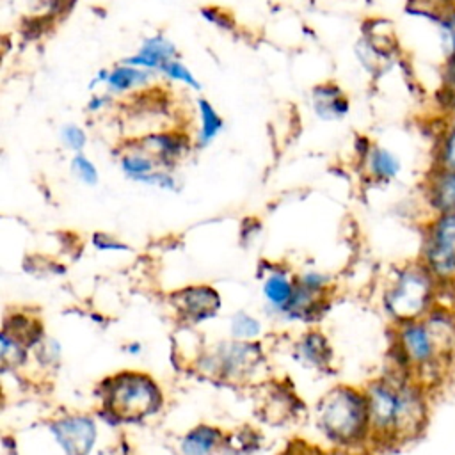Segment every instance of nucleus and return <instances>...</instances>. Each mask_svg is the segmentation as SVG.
Returning <instances> with one entry per match:
<instances>
[{
	"label": "nucleus",
	"mask_w": 455,
	"mask_h": 455,
	"mask_svg": "<svg viewBox=\"0 0 455 455\" xmlns=\"http://www.w3.org/2000/svg\"><path fill=\"white\" fill-rule=\"evenodd\" d=\"M180 295L183 297L181 299L183 309L188 311V315H194V316L212 315V311H215L217 306H219L217 293L213 290L206 288V286L188 288V290H183Z\"/></svg>",
	"instance_id": "obj_12"
},
{
	"label": "nucleus",
	"mask_w": 455,
	"mask_h": 455,
	"mask_svg": "<svg viewBox=\"0 0 455 455\" xmlns=\"http://www.w3.org/2000/svg\"><path fill=\"white\" fill-rule=\"evenodd\" d=\"M434 153H435L434 167L455 171V121L444 119V128L439 133Z\"/></svg>",
	"instance_id": "obj_15"
},
{
	"label": "nucleus",
	"mask_w": 455,
	"mask_h": 455,
	"mask_svg": "<svg viewBox=\"0 0 455 455\" xmlns=\"http://www.w3.org/2000/svg\"><path fill=\"white\" fill-rule=\"evenodd\" d=\"M158 160L148 153L144 148L140 149H128L121 158V167L132 180L142 181L146 176L156 171Z\"/></svg>",
	"instance_id": "obj_14"
},
{
	"label": "nucleus",
	"mask_w": 455,
	"mask_h": 455,
	"mask_svg": "<svg viewBox=\"0 0 455 455\" xmlns=\"http://www.w3.org/2000/svg\"><path fill=\"white\" fill-rule=\"evenodd\" d=\"M437 300L439 284L419 261L402 268L384 295L386 309L398 323L421 320Z\"/></svg>",
	"instance_id": "obj_3"
},
{
	"label": "nucleus",
	"mask_w": 455,
	"mask_h": 455,
	"mask_svg": "<svg viewBox=\"0 0 455 455\" xmlns=\"http://www.w3.org/2000/svg\"><path fill=\"white\" fill-rule=\"evenodd\" d=\"M71 169H73V172L76 174V178L82 180V181L87 183V185H94V183L98 181V171H96V167H94L92 162H91L87 156H84L82 153H76V155H75V158H73V162H71Z\"/></svg>",
	"instance_id": "obj_21"
},
{
	"label": "nucleus",
	"mask_w": 455,
	"mask_h": 455,
	"mask_svg": "<svg viewBox=\"0 0 455 455\" xmlns=\"http://www.w3.org/2000/svg\"><path fill=\"white\" fill-rule=\"evenodd\" d=\"M197 107L201 112V133H199V142L206 146L210 140L217 137V133L222 130V119L217 114V110L206 101V100H197Z\"/></svg>",
	"instance_id": "obj_19"
},
{
	"label": "nucleus",
	"mask_w": 455,
	"mask_h": 455,
	"mask_svg": "<svg viewBox=\"0 0 455 455\" xmlns=\"http://www.w3.org/2000/svg\"><path fill=\"white\" fill-rule=\"evenodd\" d=\"M162 71H164L169 78H172V80H180V82L188 84L190 87L199 89V82H197V80L194 78V75H192L181 62H178V60L167 62V64L162 68Z\"/></svg>",
	"instance_id": "obj_23"
},
{
	"label": "nucleus",
	"mask_w": 455,
	"mask_h": 455,
	"mask_svg": "<svg viewBox=\"0 0 455 455\" xmlns=\"http://www.w3.org/2000/svg\"><path fill=\"white\" fill-rule=\"evenodd\" d=\"M419 263L443 290H455V213L434 215L423 228Z\"/></svg>",
	"instance_id": "obj_4"
},
{
	"label": "nucleus",
	"mask_w": 455,
	"mask_h": 455,
	"mask_svg": "<svg viewBox=\"0 0 455 455\" xmlns=\"http://www.w3.org/2000/svg\"><path fill=\"white\" fill-rule=\"evenodd\" d=\"M315 110L322 119H336L347 114L348 101L334 84H322L313 89Z\"/></svg>",
	"instance_id": "obj_11"
},
{
	"label": "nucleus",
	"mask_w": 455,
	"mask_h": 455,
	"mask_svg": "<svg viewBox=\"0 0 455 455\" xmlns=\"http://www.w3.org/2000/svg\"><path fill=\"white\" fill-rule=\"evenodd\" d=\"M263 291H265V297L270 304L277 306V307H286L293 297V291L295 288L291 286V283L288 281L286 275L283 274H272L265 286H263Z\"/></svg>",
	"instance_id": "obj_17"
},
{
	"label": "nucleus",
	"mask_w": 455,
	"mask_h": 455,
	"mask_svg": "<svg viewBox=\"0 0 455 455\" xmlns=\"http://www.w3.org/2000/svg\"><path fill=\"white\" fill-rule=\"evenodd\" d=\"M92 243L101 249V251H112V249H117V251H124L126 245L123 242H119L117 238L107 235V233H94L92 235Z\"/></svg>",
	"instance_id": "obj_25"
},
{
	"label": "nucleus",
	"mask_w": 455,
	"mask_h": 455,
	"mask_svg": "<svg viewBox=\"0 0 455 455\" xmlns=\"http://www.w3.org/2000/svg\"><path fill=\"white\" fill-rule=\"evenodd\" d=\"M105 101H107V98H105V96H96V98L89 103V108H91V110H96V108H100Z\"/></svg>",
	"instance_id": "obj_29"
},
{
	"label": "nucleus",
	"mask_w": 455,
	"mask_h": 455,
	"mask_svg": "<svg viewBox=\"0 0 455 455\" xmlns=\"http://www.w3.org/2000/svg\"><path fill=\"white\" fill-rule=\"evenodd\" d=\"M370 430L389 441H409L427 425V389L403 375L373 382L366 393Z\"/></svg>",
	"instance_id": "obj_2"
},
{
	"label": "nucleus",
	"mask_w": 455,
	"mask_h": 455,
	"mask_svg": "<svg viewBox=\"0 0 455 455\" xmlns=\"http://www.w3.org/2000/svg\"><path fill=\"white\" fill-rule=\"evenodd\" d=\"M217 430H212L208 427H201L192 430L185 439H183V453L185 455H208V451L215 446L217 439Z\"/></svg>",
	"instance_id": "obj_18"
},
{
	"label": "nucleus",
	"mask_w": 455,
	"mask_h": 455,
	"mask_svg": "<svg viewBox=\"0 0 455 455\" xmlns=\"http://www.w3.org/2000/svg\"><path fill=\"white\" fill-rule=\"evenodd\" d=\"M55 434L69 455H85L94 441V425L84 418H71L59 423Z\"/></svg>",
	"instance_id": "obj_9"
},
{
	"label": "nucleus",
	"mask_w": 455,
	"mask_h": 455,
	"mask_svg": "<svg viewBox=\"0 0 455 455\" xmlns=\"http://www.w3.org/2000/svg\"><path fill=\"white\" fill-rule=\"evenodd\" d=\"M140 146L151 153L158 164L171 165L188 151V137L178 132L151 133L140 139Z\"/></svg>",
	"instance_id": "obj_8"
},
{
	"label": "nucleus",
	"mask_w": 455,
	"mask_h": 455,
	"mask_svg": "<svg viewBox=\"0 0 455 455\" xmlns=\"http://www.w3.org/2000/svg\"><path fill=\"white\" fill-rule=\"evenodd\" d=\"M158 398V391L153 382L144 377L128 375L117 382L112 393V403L119 411V414L133 416L146 414L155 409Z\"/></svg>",
	"instance_id": "obj_6"
},
{
	"label": "nucleus",
	"mask_w": 455,
	"mask_h": 455,
	"mask_svg": "<svg viewBox=\"0 0 455 455\" xmlns=\"http://www.w3.org/2000/svg\"><path fill=\"white\" fill-rule=\"evenodd\" d=\"M322 423L329 435L339 443L361 439L370 430L368 400L352 389H338L325 398Z\"/></svg>",
	"instance_id": "obj_5"
},
{
	"label": "nucleus",
	"mask_w": 455,
	"mask_h": 455,
	"mask_svg": "<svg viewBox=\"0 0 455 455\" xmlns=\"http://www.w3.org/2000/svg\"><path fill=\"white\" fill-rule=\"evenodd\" d=\"M396 348L405 375L428 389L455 355V309L437 304L421 320L398 323Z\"/></svg>",
	"instance_id": "obj_1"
},
{
	"label": "nucleus",
	"mask_w": 455,
	"mask_h": 455,
	"mask_svg": "<svg viewBox=\"0 0 455 455\" xmlns=\"http://www.w3.org/2000/svg\"><path fill=\"white\" fill-rule=\"evenodd\" d=\"M149 78V73L144 69H139L135 66H117L108 73L107 84L110 85L112 91H130L133 87H139L146 84Z\"/></svg>",
	"instance_id": "obj_16"
},
{
	"label": "nucleus",
	"mask_w": 455,
	"mask_h": 455,
	"mask_svg": "<svg viewBox=\"0 0 455 455\" xmlns=\"http://www.w3.org/2000/svg\"><path fill=\"white\" fill-rule=\"evenodd\" d=\"M423 194L434 215L455 213V171L432 167L423 183Z\"/></svg>",
	"instance_id": "obj_7"
},
{
	"label": "nucleus",
	"mask_w": 455,
	"mask_h": 455,
	"mask_svg": "<svg viewBox=\"0 0 455 455\" xmlns=\"http://www.w3.org/2000/svg\"><path fill=\"white\" fill-rule=\"evenodd\" d=\"M62 140L66 142V146L69 149H73L75 153H80L84 149L85 142H87V137H85L82 128H78L75 124H68L62 130Z\"/></svg>",
	"instance_id": "obj_24"
},
{
	"label": "nucleus",
	"mask_w": 455,
	"mask_h": 455,
	"mask_svg": "<svg viewBox=\"0 0 455 455\" xmlns=\"http://www.w3.org/2000/svg\"><path fill=\"white\" fill-rule=\"evenodd\" d=\"M259 332V323L245 313H238L233 318V334L238 338H252Z\"/></svg>",
	"instance_id": "obj_22"
},
{
	"label": "nucleus",
	"mask_w": 455,
	"mask_h": 455,
	"mask_svg": "<svg viewBox=\"0 0 455 455\" xmlns=\"http://www.w3.org/2000/svg\"><path fill=\"white\" fill-rule=\"evenodd\" d=\"M366 160L370 174L379 181H389L400 172V160L386 148L373 146L368 151Z\"/></svg>",
	"instance_id": "obj_13"
},
{
	"label": "nucleus",
	"mask_w": 455,
	"mask_h": 455,
	"mask_svg": "<svg viewBox=\"0 0 455 455\" xmlns=\"http://www.w3.org/2000/svg\"><path fill=\"white\" fill-rule=\"evenodd\" d=\"M443 82L444 89H455V55L448 57L444 60V71H443Z\"/></svg>",
	"instance_id": "obj_27"
},
{
	"label": "nucleus",
	"mask_w": 455,
	"mask_h": 455,
	"mask_svg": "<svg viewBox=\"0 0 455 455\" xmlns=\"http://www.w3.org/2000/svg\"><path fill=\"white\" fill-rule=\"evenodd\" d=\"M144 183H149V185H156L160 188H167V190H174L176 188V183H174V178L167 172H162V171H155L151 172L149 176H146L142 180Z\"/></svg>",
	"instance_id": "obj_26"
},
{
	"label": "nucleus",
	"mask_w": 455,
	"mask_h": 455,
	"mask_svg": "<svg viewBox=\"0 0 455 455\" xmlns=\"http://www.w3.org/2000/svg\"><path fill=\"white\" fill-rule=\"evenodd\" d=\"M174 57H176L174 44L162 36H155L146 39L140 50L133 57L126 59V64L135 68H158L162 71V68L167 62L176 60Z\"/></svg>",
	"instance_id": "obj_10"
},
{
	"label": "nucleus",
	"mask_w": 455,
	"mask_h": 455,
	"mask_svg": "<svg viewBox=\"0 0 455 455\" xmlns=\"http://www.w3.org/2000/svg\"><path fill=\"white\" fill-rule=\"evenodd\" d=\"M259 229L258 219H245L242 222V236H252Z\"/></svg>",
	"instance_id": "obj_28"
},
{
	"label": "nucleus",
	"mask_w": 455,
	"mask_h": 455,
	"mask_svg": "<svg viewBox=\"0 0 455 455\" xmlns=\"http://www.w3.org/2000/svg\"><path fill=\"white\" fill-rule=\"evenodd\" d=\"M439 28H441V39H443V48L446 59L455 55V5L446 11L439 18Z\"/></svg>",
	"instance_id": "obj_20"
}]
</instances>
